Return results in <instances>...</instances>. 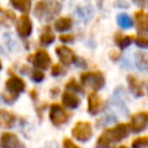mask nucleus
Segmentation results:
<instances>
[{
  "instance_id": "nucleus-2",
  "label": "nucleus",
  "mask_w": 148,
  "mask_h": 148,
  "mask_svg": "<svg viewBox=\"0 0 148 148\" xmlns=\"http://www.w3.org/2000/svg\"><path fill=\"white\" fill-rule=\"evenodd\" d=\"M80 83L84 88V90L98 91L105 84V77L99 71H88L82 72L80 74Z\"/></svg>"
},
{
  "instance_id": "nucleus-10",
  "label": "nucleus",
  "mask_w": 148,
  "mask_h": 148,
  "mask_svg": "<svg viewBox=\"0 0 148 148\" xmlns=\"http://www.w3.org/2000/svg\"><path fill=\"white\" fill-rule=\"evenodd\" d=\"M0 148H25L18 136L10 132H5L0 136Z\"/></svg>"
},
{
  "instance_id": "nucleus-36",
  "label": "nucleus",
  "mask_w": 148,
  "mask_h": 148,
  "mask_svg": "<svg viewBox=\"0 0 148 148\" xmlns=\"http://www.w3.org/2000/svg\"><path fill=\"white\" fill-rule=\"evenodd\" d=\"M1 51H2V50H1V47H0V53H1Z\"/></svg>"
},
{
  "instance_id": "nucleus-1",
  "label": "nucleus",
  "mask_w": 148,
  "mask_h": 148,
  "mask_svg": "<svg viewBox=\"0 0 148 148\" xmlns=\"http://www.w3.org/2000/svg\"><path fill=\"white\" fill-rule=\"evenodd\" d=\"M130 132L127 123H118L114 126L106 127L97 136L95 148H116L120 141L130 135Z\"/></svg>"
},
{
  "instance_id": "nucleus-14",
  "label": "nucleus",
  "mask_w": 148,
  "mask_h": 148,
  "mask_svg": "<svg viewBox=\"0 0 148 148\" xmlns=\"http://www.w3.org/2000/svg\"><path fill=\"white\" fill-rule=\"evenodd\" d=\"M61 103H62V105H64L65 108L71 109V110H74V109H76V108L80 105L81 98H80L75 92L65 90V91H62V94H61Z\"/></svg>"
},
{
  "instance_id": "nucleus-8",
  "label": "nucleus",
  "mask_w": 148,
  "mask_h": 148,
  "mask_svg": "<svg viewBox=\"0 0 148 148\" xmlns=\"http://www.w3.org/2000/svg\"><path fill=\"white\" fill-rule=\"evenodd\" d=\"M29 60L31 61V64L38 68V69H47L51 65V57L50 54L45 51V50H37L34 54H31L29 57Z\"/></svg>"
},
{
  "instance_id": "nucleus-26",
  "label": "nucleus",
  "mask_w": 148,
  "mask_h": 148,
  "mask_svg": "<svg viewBox=\"0 0 148 148\" xmlns=\"http://www.w3.org/2000/svg\"><path fill=\"white\" fill-rule=\"evenodd\" d=\"M44 77H45V74L43 73V71L42 69H35V71H32V73H31V79H32V81H35L36 83H38V82H42L43 80H44Z\"/></svg>"
},
{
  "instance_id": "nucleus-5",
  "label": "nucleus",
  "mask_w": 148,
  "mask_h": 148,
  "mask_svg": "<svg viewBox=\"0 0 148 148\" xmlns=\"http://www.w3.org/2000/svg\"><path fill=\"white\" fill-rule=\"evenodd\" d=\"M92 134H94L92 126L89 121L80 120V121L75 123V125L72 128V136L80 142L89 141L91 139Z\"/></svg>"
},
{
  "instance_id": "nucleus-18",
  "label": "nucleus",
  "mask_w": 148,
  "mask_h": 148,
  "mask_svg": "<svg viewBox=\"0 0 148 148\" xmlns=\"http://www.w3.org/2000/svg\"><path fill=\"white\" fill-rule=\"evenodd\" d=\"M65 89L68 90V91H72V92H79V94H83L86 90L84 88L82 87V84L80 82L76 81L75 77H69L65 84Z\"/></svg>"
},
{
  "instance_id": "nucleus-16",
  "label": "nucleus",
  "mask_w": 148,
  "mask_h": 148,
  "mask_svg": "<svg viewBox=\"0 0 148 148\" xmlns=\"http://www.w3.org/2000/svg\"><path fill=\"white\" fill-rule=\"evenodd\" d=\"M135 20H136V24H138V31L140 34H143L146 31V27L148 24V14H146L142 10L135 12L134 13Z\"/></svg>"
},
{
  "instance_id": "nucleus-24",
  "label": "nucleus",
  "mask_w": 148,
  "mask_h": 148,
  "mask_svg": "<svg viewBox=\"0 0 148 148\" xmlns=\"http://www.w3.org/2000/svg\"><path fill=\"white\" fill-rule=\"evenodd\" d=\"M117 22H118V24L121 27V28H124V29H127V28H131L132 27V20L130 18V16L127 15V14H119L118 16H117Z\"/></svg>"
},
{
  "instance_id": "nucleus-4",
  "label": "nucleus",
  "mask_w": 148,
  "mask_h": 148,
  "mask_svg": "<svg viewBox=\"0 0 148 148\" xmlns=\"http://www.w3.org/2000/svg\"><path fill=\"white\" fill-rule=\"evenodd\" d=\"M69 112L66 110V108L59 103H52L50 105V111H49V118L51 123L59 127L64 124H66L69 120Z\"/></svg>"
},
{
  "instance_id": "nucleus-21",
  "label": "nucleus",
  "mask_w": 148,
  "mask_h": 148,
  "mask_svg": "<svg viewBox=\"0 0 148 148\" xmlns=\"http://www.w3.org/2000/svg\"><path fill=\"white\" fill-rule=\"evenodd\" d=\"M72 28V20L69 17H60L54 23V29L57 31H67Z\"/></svg>"
},
{
  "instance_id": "nucleus-12",
  "label": "nucleus",
  "mask_w": 148,
  "mask_h": 148,
  "mask_svg": "<svg viewBox=\"0 0 148 148\" xmlns=\"http://www.w3.org/2000/svg\"><path fill=\"white\" fill-rule=\"evenodd\" d=\"M25 89V82L23 79H21L17 75H12L7 81H6V90L10 94L17 95L22 92Z\"/></svg>"
},
{
  "instance_id": "nucleus-19",
  "label": "nucleus",
  "mask_w": 148,
  "mask_h": 148,
  "mask_svg": "<svg viewBox=\"0 0 148 148\" xmlns=\"http://www.w3.org/2000/svg\"><path fill=\"white\" fill-rule=\"evenodd\" d=\"M133 40H134L133 36H123L120 34H116L114 36V43L118 45L120 50H124L127 46H130L133 43Z\"/></svg>"
},
{
  "instance_id": "nucleus-23",
  "label": "nucleus",
  "mask_w": 148,
  "mask_h": 148,
  "mask_svg": "<svg viewBox=\"0 0 148 148\" xmlns=\"http://www.w3.org/2000/svg\"><path fill=\"white\" fill-rule=\"evenodd\" d=\"M10 2L16 9L23 13H28L30 9V0H10Z\"/></svg>"
},
{
  "instance_id": "nucleus-13",
  "label": "nucleus",
  "mask_w": 148,
  "mask_h": 148,
  "mask_svg": "<svg viewBox=\"0 0 148 148\" xmlns=\"http://www.w3.org/2000/svg\"><path fill=\"white\" fill-rule=\"evenodd\" d=\"M16 30H17L18 35L23 38L30 36V34L32 31V23L28 15L20 16V18L17 20V23H16Z\"/></svg>"
},
{
  "instance_id": "nucleus-20",
  "label": "nucleus",
  "mask_w": 148,
  "mask_h": 148,
  "mask_svg": "<svg viewBox=\"0 0 148 148\" xmlns=\"http://www.w3.org/2000/svg\"><path fill=\"white\" fill-rule=\"evenodd\" d=\"M135 64L139 69L148 72V53L147 52H136L135 53Z\"/></svg>"
},
{
  "instance_id": "nucleus-6",
  "label": "nucleus",
  "mask_w": 148,
  "mask_h": 148,
  "mask_svg": "<svg viewBox=\"0 0 148 148\" xmlns=\"http://www.w3.org/2000/svg\"><path fill=\"white\" fill-rule=\"evenodd\" d=\"M130 130L134 133H140L148 127V111H139L131 116L128 123Z\"/></svg>"
},
{
  "instance_id": "nucleus-30",
  "label": "nucleus",
  "mask_w": 148,
  "mask_h": 148,
  "mask_svg": "<svg viewBox=\"0 0 148 148\" xmlns=\"http://www.w3.org/2000/svg\"><path fill=\"white\" fill-rule=\"evenodd\" d=\"M59 39H60L62 43H72V42L74 40V36H73V35L65 34V35H60V36H59Z\"/></svg>"
},
{
  "instance_id": "nucleus-3",
  "label": "nucleus",
  "mask_w": 148,
  "mask_h": 148,
  "mask_svg": "<svg viewBox=\"0 0 148 148\" xmlns=\"http://www.w3.org/2000/svg\"><path fill=\"white\" fill-rule=\"evenodd\" d=\"M60 3L58 1L53 0H44V1H38L35 6L34 13L37 18L40 21H50L54 15H57L60 12Z\"/></svg>"
},
{
  "instance_id": "nucleus-27",
  "label": "nucleus",
  "mask_w": 148,
  "mask_h": 148,
  "mask_svg": "<svg viewBox=\"0 0 148 148\" xmlns=\"http://www.w3.org/2000/svg\"><path fill=\"white\" fill-rule=\"evenodd\" d=\"M135 44L139 46V47H142V49H148V38L146 36H138L135 38Z\"/></svg>"
},
{
  "instance_id": "nucleus-11",
  "label": "nucleus",
  "mask_w": 148,
  "mask_h": 148,
  "mask_svg": "<svg viewBox=\"0 0 148 148\" xmlns=\"http://www.w3.org/2000/svg\"><path fill=\"white\" fill-rule=\"evenodd\" d=\"M127 86H128L130 91L134 96L141 97V96L145 95V83L138 76H135L133 74L127 75Z\"/></svg>"
},
{
  "instance_id": "nucleus-34",
  "label": "nucleus",
  "mask_w": 148,
  "mask_h": 148,
  "mask_svg": "<svg viewBox=\"0 0 148 148\" xmlns=\"http://www.w3.org/2000/svg\"><path fill=\"white\" fill-rule=\"evenodd\" d=\"M146 31H148V24H147V27H146Z\"/></svg>"
},
{
  "instance_id": "nucleus-31",
  "label": "nucleus",
  "mask_w": 148,
  "mask_h": 148,
  "mask_svg": "<svg viewBox=\"0 0 148 148\" xmlns=\"http://www.w3.org/2000/svg\"><path fill=\"white\" fill-rule=\"evenodd\" d=\"M109 57H110V59L112 61H118L120 59V52L119 51H116V50H112V51H110Z\"/></svg>"
},
{
  "instance_id": "nucleus-9",
  "label": "nucleus",
  "mask_w": 148,
  "mask_h": 148,
  "mask_svg": "<svg viewBox=\"0 0 148 148\" xmlns=\"http://www.w3.org/2000/svg\"><path fill=\"white\" fill-rule=\"evenodd\" d=\"M56 53L60 60V62L65 66H69L73 62L76 61V56L74 53V51L72 49H69L68 46L65 45H60L56 47Z\"/></svg>"
},
{
  "instance_id": "nucleus-15",
  "label": "nucleus",
  "mask_w": 148,
  "mask_h": 148,
  "mask_svg": "<svg viewBox=\"0 0 148 148\" xmlns=\"http://www.w3.org/2000/svg\"><path fill=\"white\" fill-rule=\"evenodd\" d=\"M15 116L14 113L7 110H0V127L1 128H10L14 126Z\"/></svg>"
},
{
  "instance_id": "nucleus-35",
  "label": "nucleus",
  "mask_w": 148,
  "mask_h": 148,
  "mask_svg": "<svg viewBox=\"0 0 148 148\" xmlns=\"http://www.w3.org/2000/svg\"><path fill=\"white\" fill-rule=\"evenodd\" d=\"M1 67H2V65H1V62H0V71H1Z\"/></svg>"
},
{
  "instance_id": "nucleus-28",
  "label": "nucleus",
  "mask_w": 148,
  "mask_h": 148,
  "mask_svg": "<svg viewBox=\"0 0 148 148\" xmlns=\"http://www.w3.org/2000/svg\"><path fill=\"white\" fill-rule=\"evenodd\" d=\"M62 148H81V147L77 146L72 139L64 138V140H62Z\"/></svg>"
},
{
  "instance_id": "nucleus-17",
  "label": "nucleus",
  "mask_w": 148,
  "mask_h": 148,
  "mask_svg": "<svg viewBox=\"0 0 148 148\" xmlns=\"http://www.w3.org/2000/svg\"><path fill=\"white\" fill-rule=\"evenodd\" d=\"M54 39H56L54 34L52 32L51 28H50L49 25H46V27L43 29V31H42V34H40V37H39L40 44H42L43 46H47V45H50L51 43H53Z\"/></svg>"
},
{
  "instance_id": "nucleus-29",
  "label": "nucleus",
  "mask_w": 148,
  "mask_h": 148,
  "mask_svg": "<svg viewBox=\"0 0 148 148\" xmlns=\"http://www.w3.org/2000/svg\"><path fill=\"white\" fill-rule=\"evenodd\" d=\"M17 98V95H14V94H10V92H5L3 94V99H5V102L6 103H8V104H12V103H14V101Z\"/></svg>"
},
{
  "instance_id": "nucleus-22",
  "label": "nucleus",
  "mask_w": 148,
  "mask_h": 148,
  "mask_svg": "<svg viewBox=\"0 0 148 148\" xmlns=\"http://www.w3.org/2000/svg\"><path fill=\"white\" fill-rule=\"evenodd\" d=\"M132 148H148V135L134 138L131 143Z\"/></svg>"
},
{
  "instance_id": "nucleus-33",
  "label": "nucleus",
  "mask_w": 148,
  "mask_h": 148,
  "mask_svg": "<svg viewBox=\"0 0 148 148\" xmlns=\"http://www.w3.org/2000/svg\"><path fill=\"white\" fill-rule=\"evenodd\" d=\"M116 148H128L127 146H125V145H120V146H117Z\"/></svg>"
},
{
  "instance_id": "nucleus-7",
  "label": "nucleus",
  "mask_w": 148,
  "mask_h": 148,
  "mask_svg": "<svg viewBox=\"0 0 148 148\" xmlns=\"http://www.w3.org/2000/svg\"><path fill=\"white\" fill-rule=\"evenodd\" d=\"M105 102L97 91H90L87 97V110L91 116H96L103 111Z\"/></svg>"
},
{
  "instance_id": "nucleus-32",
  "label": "nucleus",
  "mask_w": 148,
  "mask_h": 148,
  "mask_svg": "<svg viewBox=\"0 0 148 148\" xmlns=\"http://www.w3.org/2000/svg\"><path fill=\"white\" fill-rule=\"evenodd\" d=\"M135 3H138V6L140 5V6H146L147 3H146V0H133Z\"/></svg>"
},
{
  "instance_id": "nucleus-25",
  "label": "nucleus",
  "mask_w": 148,
  "mask_h": 148,
  "mask_svg": "<svg viewBox=\"0 0 148 148\" xmlns=\"http://www.w3.org/2000/svg\"><path fill=\"white\" fill-rule=\"evenodd\" d=\"M65 72H66V69H65V67L62 66V64H54V65H52V67H51V75H52V76L62 75Z\"/></svg>"
}]
</instances>
